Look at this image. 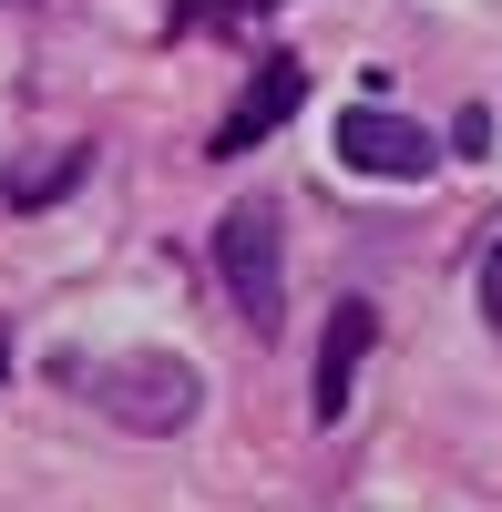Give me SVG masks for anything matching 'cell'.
Returning <instances> with one entry per match:
<instances>
[{
	"instance_id": "8",
	"label": "cell",
	"mask_w": 502,
	"mask_h": 512,
	"mask_svg": "<svg viewBox=\"0 0 502 512\" xmlns=\"http://www.w3.org/2000/svg\"><path fill=\"white\" fill-rule=\"evenodd\" d=\"M0 369H11V338H0Z\"/></svg>"
},
{
	"instance_id": "1",
	"label": "cell",
	"mask_w": 502,
	"mask_h": 512,
	"mask_svg": "<svg viewBox=\"0 0 502 512\" xmlns=\"http://www.w3.org/2000/svg\"><path fill=\"white\" fill-rule=\"evenodd\" d=\"M82 400H93L113 431H144V441H164V431H185L195 420V400H205V379L185 369V359H164V349H123V359H93V369H62Z\"/></svg>"
},
{
	"instance_id": "3",
	"label": "cell",
	"mask_w": 502,
	"mask_h": 512,
	"mask_svg": "<svg viewBox=\"0 0 502 512\" xmlns=\"http://www.w3.org/2000/svg\"><path fill=\"white\" fill-rule=\"evenodd\" d=\"M339 164H349V175H380V185H421L441 164V144L410 113H390V103H349L339 113Z\"/></svg>"
},
{
	"instance_id": "4",
	"label": "cell",
	"mask_w": 502,
	"mask_h": 512,
	"mask_svg": "<svg viewBox=\"0 0 502 512\" xmlns=\"http://www.w3.org/2000/svg\"><path fill=\"white\" fill-rule=\"evenodd\" d=\"M369 349H380V308H369V297H339V308H328V338H318V390H308L318 420H349V390H359Z\"/></svg>"
},
{
	"instance_id": "7",
	"label": "cell",
	"mask_w": 502,
	"mask_h": 512,
	"mask_svg": "<svg viewBox=\"0 0 502 512\" xmlns=\"http://www.w3.org/2000/svg\"><path fill=\"white\" fill-rule=\"evenodd\" d=\"M482 318L502 328V236H492V256H482Z\"/></svg>"
},
{
	"instance_id": "2",
	"label": "cell",
	"mask_w": 502,
	"mask_h": 512,
	"mask_svg": "<svg viewBox=\"0 0 502 512\" xmlns=\"http://www.w3.org/2000/svg\"><path fill=\"white\" fill-rule=\"evenodd\" d=\"M216 277H226V297H236V318L257 328V338H277V318H287V236H277V205H226L216 216Z\"/></svg>"
},
{
	"instance_id": "5",
	"label": "cell",
	"mask_w": 502,
	"mask_h": 512,
	"mask_svg": "<svg viewBox=\"0 0 502 512\" xmlns=\"http://www.w3.org/2000/svg\"><path fill=\"white\" fill-rule=\"evenodd\" d=\"M298 103H308V72H298V62H257L246 103L216 123V154H246V144H267V134H277V123L298 113Z\"/></svg>"
},
{
	"instance_id": "6",
	"label": "cell",
	"mask_w": 502,
	"mask_h": 512,
	"mask_svg": "<svg viewBox=\"0 0 502 512\" xmlns=\"http://www.w3.org/2000/svg\"><path fill=\"white\" fill-rule=\"evenodd\" d=\"M82 185V154H52L41 175H11V205H52V195H72Z\"/></svg>"
}]
</instances>
